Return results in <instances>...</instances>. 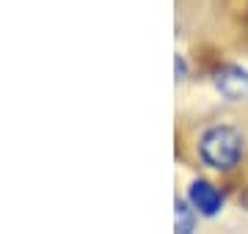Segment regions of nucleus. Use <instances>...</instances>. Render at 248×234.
<instances>
[{"mask_svg":"<svg viewBox=\"0 0 248 234\" xmlns=\"http://www.w3.org/2000/svg\"><path fill=\"white\" fill-rule=\"evenodd\" d=\"M243 152H246V138L232 124H213L199 138V157L204 165H210L215 171L234 168L243 160Z\"/></svg>","mask_w":248,"mask_h":234,"instance_id":"f257e3e1","label":"nucleus"},{"mask_svg":"<svg viewBox=\"0 0 248 234\" xmlns=\"http://www.w3.org/2000/svg\"><path fill=\"white\" fill-rule=\"evenodd\" d=\"M215 88L221 91L226 99L232 102H240V99H248V72L243 66H223L215 74Z\"/></svg>","mask_w":248,"mask_h":234,"instance_id":"f03ea898","label":"nucleus"},{"mask_svg":"<svg viewBox=\"0 0 248 234\" xmlns=\"http://www.w3.org/2000/svg\"><path fill=\"white\" fill-rule=\"evenodd\" d=\"M187 204L196 212H202V215H215L221 209L223 198L215 190V185H210V182H204V179H193L190 188H187Z\"/></svg>","mask_w":248,"mask_h":234,"instance_id":"7ed1b4c3","label":"nucleus"},{"mask_svg":"<svg viewBox=\"0 0 248 234\" xmlns=\"http://www.w3.org/2000/svg\"><path fill=\"white\" fill-rule=\"evenodd\" d=\"M196 226V209L185 198H177V234H193Z\"/></svg>","mask_w":248,"mask_h":234,"instance_id":"20e7f679","label":"nucleus"}]
</instances>
